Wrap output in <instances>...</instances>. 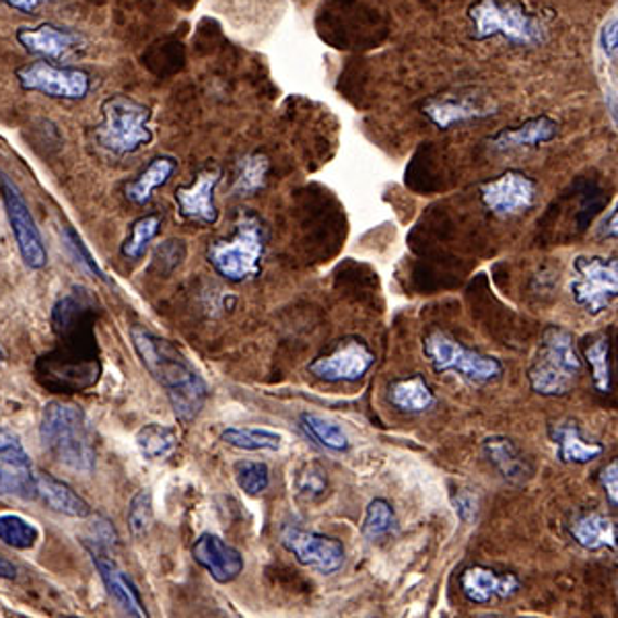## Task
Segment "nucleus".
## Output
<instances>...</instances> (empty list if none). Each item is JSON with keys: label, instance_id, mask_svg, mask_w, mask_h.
Masks as SVG:
<instances>
[{"label": "nucleus", "instance_id": "obj_8", "mask_svg": "<svg viewBox=\"0 0 618 618\" xmlns=\"http://www.w3.org/2000/svg\"><path fill=\"white\" fill-rule=\"evenodd\" d=\"M422 353L438 374H456L470 383H489L503 374V363L497 357L472 351L441 330L425 337Z\"/></svg>", "mask_w": 618, "mask_h": 618}, {"label": "nucleus", "instance_id": "obj_32", "mask_svg": "<svg viewBox=\"0 0 618 618\" xmlns=\"http://www.w3.org/2000/svg\"><path fill=\"white\" fill-rule=\"evenodd\" d=\"M300 422L303 431L310 438L318 441L321 447H326L330 452H346L351 447L349 436L342 431V427L332 420L324 419L316 413H303Z\"/></svg>", "mask_w": 618, "mask_h": 618}, {"label": "nucleus", "instance_id": "obj_48", "mask_svg": "<svg viewBox=\"0 0 618 618\" xmlns=\"http://www.w3.org/2000/svg\"><path fill=\"white\" fill-rule=\"evenodd\" d=\"M608 108H610V112H613V118H615V121H617L618 124V105H617V101L613 100V98H610V100H608Z\"/></svg>", "mask_w": 618, "mask_h": 618}, {"label": "nucleus", "instance_id": "obj_22", "mask_svg": "<svg viewBox=\"0 0 618 618\" xmlns=\"http://www.w3.org/2000/svg\"><path fill=\"white\" fill-rule=\"evenodd\" d=\"M422 114L433 122L441 130H447L462 122L480 121L487 116H493V105L480 103L472 98H429L422 103Z\"/></svg>", "mask_w": 618, "mask_h": 618}, {"label": "nucleus", "instance_id": "obj_42", "mask_svg": "<svg viewBox=\"0 0 618 618\" xmlns=\"http://www.w3.org/2000/svg\"><path fill=\"white\" fill-rule=\"evenodd\" d=\"M454 503V512L464 524H470L472 519H477L479 514V499L475 493H470L468 489H459L458 493H454L452 497Z\"/></svg>", "mask_w": 618, "mask_h": 618}, {"label": "nucleus", "instance_id": "obj_13", "mask_svg": "<svg viewBox=\"0 0 618 618\" xmlns=\"http://www.w3.org/2000/svg\"><path fill=\"white\" fill-rule=\"evenodd\" d=\"M376 363V353L365 340L357 337L340 340L339 344L310 363V374L321 381L340 383V381H360Z\"/></svg>", "mask_w": 618, "mask_h": 618}, {"label": "nucleus", "instance_id": "obj_50", "mask_svg": "<svg viewBox=\"0 0 618 618\" xmlns=\"http://www.w3.org/2000/svg\"><path fill=\"white\" fill-rule=\"evenodd\" d=\"M4 361V353H2V349H0V363Z\"/></svg>", "mask_w": 618, "mask_h": 618}, {"label": "nucleus", "instance_id": "obj_28", "mask_svg": "<svg viewBox=\"0 0 618 618\" xmlns=\"http://www.w3.org/2000/svg\"><path fill=\"white\" fill-rule=\"evenodd\" d=\"M388 400L400 413L419 415V413L433 408L436 394L422 376H411V378L396 379L390 383Z\"/></svg>", "mask_w": 618, "mask_h": 618}, {"label": "nucleus", "instance_id": "obj_45", "mask_svg": "<svg viewBox=\"0 0 618 618\" xmlns=\"http://www.w3.org/2000/svg\"><path fill=\"white\" fill-rule=\"evenodd\" d=\"M9 9L20 11L23 15H34L41 4H46L48 0H2Z\"/></svg>", "mask_w": 618, "mask_h": 618}, {"label": "nucleus", "instance_id": "obj_30", "mask_svg": "<svg viewBox=\"0 0 618 618\" xmlns=\"http://www.w3.org/2000/svg\"><path fill=\"white\" fill-rule=\"evenodd\" d=\"M137 447L144 459H163L178 447V431L174 427L149 422L137 433Z\"/></svg>", "mask_w": 618, "mask_h": 618}, {"label": "nucleus", "instance_id": "obj_31", "mask_svg": "<svg viewBox=\"0 0 618 618\" xmlns=\"http://www.w3.org/2000/svg\"><path fill=\"white\" fill-rule=\"evenodd\" d=\"M396 524L399 519H396L394 507L386 499H374L369 501L363 521H361V534L369 542H379L394 534Z\"/></svg>", "mask_w": 618, "mask_h": 618}, {"label": "nucleus", "instance_id": "obj_39", "mask_svg": "<svg viewBox=\"0 0 618 618\" xmlns=\"http://www.w3.org/2000/svg\"><path fill=\"white\" fill-rule=\"evenodd\" d=\"M126 521H128V530L135 539H144L149 534V530L153 528V521H155L151 491L142 489L133 495L130 503H128Z\"/></svg>", "mask_w": 618, "mask_h": 618}, {"label": "nucleus", "instance_id": "obj_49", "mask_svg": "<svg viewBox=\"0 0 618 618\" xmlns=\"http://www.w3.org/2000/svg\"><path fill=\"white\" fill-rule=\"evenodd\" d=\"M477 618H503V617H501V615H495V613H489V615H480V617Z\"/></svg>", "mask_w": 618, "mask_h": 618}, {"label": "nucleus", "instance_id": "obj_46", "mask_svg": "<svg viewBox=\"0 0 618 618\" xmlns=\"http://www.w3.org/2000/svg\"><path fill=\"white\" fill-rule=\"evenodd\" d=\"M20 576V569L13 560H9L7 557L0 555V579H7V581H13Z\"/></svg>", "mask_w": 618, "mask_h": 618}, {"label": "nucleus", "instance_id": "obj_36", "mask_svg": "<svg viewBox=\"0 0 618 618\" xmlns=\"http://www.w3.org/2000/svg\"><path fill=\"white\" fill-rule=\"evenodd\" d=\"M161 229L160 215H144L133 223L130 238L122 243V254L128 260H139L144 256L149 243L157 238Z\"/></svg>", "mask_w": 618, "mask_h": 618}, {"label": "nucleus", "instance_id": "obj_41", "mask_svg": "<svg viewBox=\"0 0 618 618\" xmlns=\"http://www.w3.org/2000/svg\"><path fill=\"white\" fill-rule=\"evenodd\" d=\"M64 241H66V245H68V250H71V254L77 258V262H80L89 273H93V275H98L100 279L105 280V275L101 273L100 266H98V262L91 258V254H89V250L85 248V243L80 240L79 236L71 229V227H66L64 229Z\"/></svg>", "mask_w": 618, "mask_h": 618}, {"label": "nucleus", "instance_id": "obj_20", "mask_svg": "<svg viewBox=\"0 0 618 618\" xmlns=\"http://www.w3.org/2000/svg\"><path fill=\"white\" fill-rule=\"evenodd\" d=\"M220 169H202L190 186L176 190V202L184 219L197 220L202 225H215L219 219V209L215 202V190L219 186Z\"/></svg>", "mask_w": 618, "mask_h": 618}, {"label": "nucleus", "instance_id": "obj_17", "mask_svg": "<svg viewBox=\"0 0 618 618\" xmlns=\"http://www.w3.org/2000/svg\"><path fill=\"white\" fill-rule=\"evenodd\" d=\"M192 558L220 585L234 583L245 569V558L217 534L204 532L192 544Z\"/></svg>", "mask_w": 618, "mask_h": 618}, {"label": "nucleus", "instance_id": "obj_23", "mask_svg": "<svg viewBox=\"0 0 618 618\" xmlns=\"http://www.w3.org/2000/svg\"><path fill=\"white\" fill-rule=\"evenodd\" d=\"M482 452L499 475L512 484H524L532 477V464L514 439L493 436L482 441Z\"/></svg>", "mask_w": 618, "mask_h": 618}, {"label": "nucleus", "instance_id": "obj_12", "mask_svg": "<svg viewBox=\"0 0 618 618\" xmlns=\"http://www.w3.org/2000/svg\"><path fill=\"white\" fill-rule=\"evenodd\" d=\"M280 544L300 565L319 576L339 573L346 560V548L339 539L312 532L300 526H285L280 530Z\"/></svg>", "mask_w": 618, "mask_h": 618}, {"label": "nucleus", "instance_id": "obj_19", "mask_svg": "<svg viewBox=\"0 0 618 618\" xmlns=\"http://www.w3.org/2000/svg\"><path fill=\"white\" fill-rule=\"evenodd\" d=\"M89 557L93 560L101 581L108 590V594L116 600V604L126 613V617L130 618H151L147 613V606L140 598L139 588L133 581V578L122 569L116 563L114 553H105V551H89Z\"/></svg>", "mask_w": 618, "mask_h": 618}, {"label": "nucleus", "instance_id": "obj_18", "mask_svg": "<svg viewBox=\"0 0 618 618\" xmlns=\"http://www.w3.org/2000/svg\"><path fill=\"white\" fill-rule=\"evenodd\" d=\"M459 590L472 604H491L519 594L521 581L516 573H499L484 565H470L459 573Z\"/></svg>", "mask_w": 618, "mask_h": 618}, {"label": "nucleus", "instance_id": "obj_38", "mask_svg": "<svg viewBox=\"0 0 618 618\" xmlns=\"http://www.w3.org/2000/svg\"><path fill=\"white\" fill-rule=\"evenodd\" d=\"M585 360L592 367V381L600 394H608L613 388L610 376V344L608 339H596L585 346Z\"/></svg>", "mask_w": 618, "mask_h": 618}, {"label": "nucleus", "instance_id": "obj_9", "mask_svg": "<svg viewBox=\"0 0 618 618\" xmlns=\"http://www.w3.org/2000/svg\"><path fill=\"white\" fill-rule=\"evenodd\" d=\"M17 80L23 91L41 93L50 100L80 101L91 91L89 73L50 61L23 64L17 68Z\"/></svg>", "mask_w": 618, "mask_h": 618}, {"label": "nucleus", "instance_id": "obj_4", "mask_svg": "<svg viewBox=\"0 0 618 618\" xmlns=\"http://www.w3.org/2000/svg\"><path fill=\"white\" fill-rule=\"evenodd\" d=\"M472 38H505L516 46H540L546 41L544 23L518 0H477L468 9Z\"/></svg>", "mask_w": 618, "mask_h": 618}, {"label": "nucleus", "instance_id": "obj_6", "mask_svg": "<svg viewBox=\"0 0 618 618\" xmlns=\"http://www.w3.org/2000/svg\"><path fill=\"white\" fill-rule=\"evenodd\" d=\"M266 252V234L254 215H241L236 234L229 240L213 241L206 250V258L223 279L243 282L254 279Z\"/></svg>", "mask_w": 618, "mask_h": 618}, {"label": "nucleus", "instance_id": "obj_5", "mask_svg": "<svg viewBox=\"0 0 618 618\" xmlns=\"http://www.w3.org/2000/svg\"><path fill=\"white\" fill-rule=\"evenodd\" d=\"M151 110L128 96H112L101 103V124L96 140L114 155H130L151 144Z\"/></svg>", "mask_w": 618, "mask_h": 618}, {"label": "nucleus", "instance_id": "obj_2", "mask_svg": "<svg viewBox=\"0 0 618 618\" xmlns=\"http://www.w3.org/2000/svg\"><path fill=\"white\" fill-rule=\"evenodd\" d=\"M41 445L61 466L80 475L96 470V439L85 411L62 400L43 406L40 420Z\"/></svg>", "mask_w": 618, "mask_h": 618}, {"label": "nucleus", "instance_id": "obj_16", "mask_svg": "<svg viewBox=\"0 0 618 618\" xmlns=\"http://www.w3.org/2000/svg\"><path fill=\"white\" fill-rule=\"evenodd\" d=\"M15 38L25 52L40 56V61H62L85 46V36L54 23H41L36 27H20Z\"/></svg>", "mask_w": 618, "mask_h": 618}, {"label": "nucleus", "instance_id": "obj_44", "mask_svg": "<svg viewBox=\"0 0 618 618\" xmlns=\"http://www.w3.org/2000/svg\"><path fill=\"white\" fill-rule=\"evenodd\" d=\"M600 46L606 54H615L618 50V20H613L608 25H604L600 34Z\"/></svg>", "mask_w": 618, "mask_h": 618}, {"label": "nucleus", "instance_id": "obj_34", "mask_svg": "<svg viewBox=\"0 0 618 618\" xmlns=\"http://www.w3.org/2000/svg\"><path fill=\"white\" fill-rule=\"evenodd\" d=\"M40 540V530L34 521L17 514L0 516V542L15 551H31Z\"/></svg>", "mask_w": 618, "mask_h": 618}, {"label": "nucleus", "instance_id": "obj_43", "mask_svg": "<svg viewBox=\"0 0 618 618\" xmlns=\"http://www.w3.org/2000/svg\"><path fill=\"white\" fill-rule=\"evenodd\" d=\"M600 484L608 501L618 507V458L608 462L600 472Z\"/></svg>", "mask_w": 618, "mask_h": 618}, {"label": "nucleus", "instance_id": "obj_27", "mask_svg": "<svg viewBox=\"0 0 618 618\" xmlns=\"http://www.w3.org/2000/svg\"><path fill=\"white\" fill-rule=\"evenodd\" d=\"M178 172V161L167 155H161L151 160V163L140 172L139 176L130 184H126L124 194L126 199L130 200L133 204H147L149 200L153 199V192L165 186L167 181L174 178V174Z\"/></svg>", "mask_w": 618, "mask_h": 618}, {"label": "nucleus", "instance_id": "obj_7", "mask_svg": "<svg viewBox=\"0 0 618 618\" xmlns=\"http://www.w3.org/2000/svg\"><path fill=\"white\" fill-rule=\"evenodd\" d=\"M319 34L337 48L376 46L386 36L378 11L360 0H332L319 13Z\"/></svg>", "mask_w": 618, "mask_h": 618}, {"label": "nucleus", "instance_id": "obj_40", "mask_svg": "<svg viewBox=\"0 0 618 618\" xmlns=\"http://www.w3.org/2000/svg\"><path fill=\"white\" fill-rule=\"evenodd\" d=\"M184 258H186V241L184 240L163 241L155 250V264H160L163 275H169L172 270H176Z\"/></svg>", "mask_w": 618, "mask_h": 618}, {"label": "nucleus", "instance_id": "obj_15", "mask_svg": "<svg viewBox=\"0 0 618 618\" xmlns=\"http://www.w3.org/2000/svg\"><path fill=\"white\" fill-rule=\"evenodd\" d=\"M484 206L499 217H514L528 211L537 199V181L521 172H505L499 178L480 186Z\"/></svg>", "mask_w": 618, "mask_h": 618}, {"label": "nucleus", "instance_id": "obj_21", "mask_svg": "<svg viewBox=\"0 0 618 618\" xmlns=\"http://www.w3.org/2000/svg\"><path fill=\"white\" fill-rule=\"evenodd\" d=\"M569 534L583 551L617 553L618 528L613 519L600 512H583L569 524Z\"/></svg>", "mask_w": 618, "mask_h": 618}, {"label": "nucleus", "instance_id": "obj_1", "mask_svg": "<svg viewBox=\"0 0 618 618\" xmlns=\"http://www.w3.org/2000/svg\"><path fill=\"white\" fill-rule=\"evenodd\" d=\"M130 340L147 371L165 390L176 419L181 425L199 419L209 399V386L194 365L169 340L160 339L140 326L130 330Z\"/></svg>", "mask_w": 618, "mask_h": 618}, {"label": "nucleus", "instance_id": "obj_25", "mask_svg": "<svg viewBox=\"0 0 618 618\" xmlns=\"http://www.w3.org/2000/svg\"><path fill=\"white\" fill-rule=\"evenodd\" d=\"M548 436L557 445V458L563 464H590L604 454V445L600 441L583 438L578 422L573 420H560L551 425Z\"/></svg>", "mask_w": 618, "mask_h": 618}, {"label": "nucleus", "instance_id": "obj_14", "mask_svg": "<svg viewBox=\"0 0 618 618\" xmlns=\"http://www.w3.org/2000/svg\"><path fill=\"white\" fill-rule=\"evenodd\" d=\"M0 497L38 499V475L31 458L9 429H0Z\"/></svg>", "mask_w": 618, "mask_h": 618}, {"label": "nucleus", "instance_id": "obj_11", "mask_svg": "<svg viewBox=\"0 0 618 618\" xmlns=\"http://www.w3.org/2000/svg\"><path fill=\"white\" fill-rule=\"evenodd\" d=\"M0 194L7 209V217L11 223L13 236L20 245V254L25 266L31 270H41L48 266V250L41 238L40 227L34 219L29 204L23 197L20 186L9 174L0 169Z\"/></svg>", "mask_w": 618, "mask_h": 618}, {"label": "nucleus", "instance_id": "obj_3", "mask_svg": "<svg viewBox=\"0 0 618 618\" xmlns=\"http://www.w3.org/2000/svg\"><path fill=\"white\" fill-rule=\"evenodd\" d=\"M581 374V360L573 335L563 326H548L540 337L539 351L528 369V383L534 394L560 399L569 394Z\"/></svg>", "mask_w": 618, "mask_h": 618}, {"label": "nucleus", "instance_id": "obj_24", "mask_svg": "<svg viewBox=\"0 0 618 618\" xmlns=\"http://www.w3.org/2000/svg\"><path fill=\"white\" fill-rule=\"evenodd\" d=\"M558 124L548 116H539L532 121H526L519 126L503 128L497 135L487 140L493 151H516V149H530L546 144L557 139Z\"/></svg>", "mask_w": 618, "mask_h": 618}, {"label": "nucleus", "instance_id": "obj_10", "mask_svg": "<svg viewBox=\"0 0 618 618\" xmlns=\"http://www.w3.org/2000/svg\"><path fill=\"white\" fill-rule=\"evenodd\" d=\"M573 268L578 279L571 282V295L590 316H600L618 300V258L579 256Z\"/></svg>", "mask_w": 618, "mask_h": 618}, {"label": "nucleus", "instance_id": "obj_29", "mask_svg": "<svg viewBox=\"0 0 618 618\" xmlns=\"http://www.w3.org/2000/svg\"><path fill=\"white\" fill-rule=\"evenodd\" d=\"M220 441L243 452H279L282 447V436L264 427H227Z\"/></svg>", "mask_w": 618, "mask_h": 618}, {"label": "nucleus", "instance_id": "obj_37", "mask_svg": "<svg viewBox=\"0 0 618 618\" xmlns=\"http://www.w3.org/2000/svg\"><path fill=\"white\" fill-rule=\"evenodd\" d=\"M234 475L238 487L250 497H260L270 487V468L264 462L240 459L234 466Z\"/></svg>", "mask_w": 618, "mask_h": 618}, {"label": "nucleus", "instance_id": "obj_47", "mask_svg": "<svg viewBox=\"0 0 618 618\" xmlns=\"http://www.w3.org/2000/svg\"><path fill=\"white\" fill-rule=\"evenodd\" d=\"M602 238H618V204L613 215L602 225Z\"/></svg>", "mask_w": 618, "mask_h": 618}, {"label": "nucleus", "instance_id": "obj_35", "mask_svg": "<svg viewBox=\"0 0 618 618\" xmlns=\"http://www.w3.org/2000/svg\"><path fill=\"white\" fill-rule=\"evenodd\" d=\"M268 169H270V161L266 155H260V153L248 155L245 160H241L240 172L234 184V192L240 197L256 194L266 181Z\"/></svg>", "mask_w": 618, "mask_h": 618}, {"label": "nucleus", "instance_id": "obj_33", "mask_svg": "<svg viewBox=\"0 0 618 618\" xmlns=\"http://www.w3.org/2000/svg\"><path fill=\"white\" fill-rule=\"evenodd\" d=\"M328 472L318 462H303L293 477V491L303 503H318L328 493Z\"/></svg>", "mask_w": 618, "mask_h": 618}, {"label": "nucleus", "instance_id": "obj_26", "mask_svg": "<svg viewBox=\"0 0 618 618\" xmlns=\"http://www.w3.org/2000/svg\"><path fill=\"white\" fill-rule=\"evenodd\" d=\"M38 499L52 512L68 518L85 519L93 516L91 505L71 484L52 475H38Z\"/></svg>", "mask_w": 618, "mask_h": 618}]
</instances>
